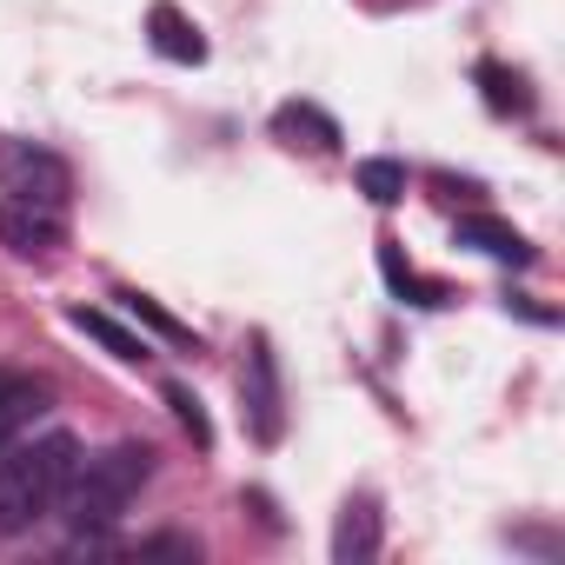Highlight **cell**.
I'll list each match as a JSON object with an SVG mask.
<instances>
[{
	"label": "cell",
	"instance_id": "obj_1",
	"mask_svg": "<svg viewBox=\"0 0 565 565\" xmlns=\"http://www.w3.org/2000/svg\"><path fill=\"white\" fill-rule=\"evenodd\" d=\"M81 466V439L74 433H41V439H14L0 452V532H34L47 512H61V492Z\"/></svg>",
	"mask_w": 565,
	"mask_h": 565
},
{
	"label": "cell",
	"instance_id": "obj_2",
	"mask_svg": "<svg viewBox=\"0 0 565 565\" xmlns=\"http://www.w3.org/2000/svg\"><path fill=\"white\" fill-rule=\"evenodd\" d=\"M147 479H153V446H140V439H120V446L81 459L74 479H67V492H61V512H67L74 539L114 532V525L127 519V505L140 499Z\"/></svg>",
	"mask_w": 565,
	"mask_h": 565
},
{
	"label": "cell",
	"instance_id": "obj_3",
	"mask_svg": "<svg viewBox=\"0 0 565 565\" xmlns=\"http://www.w3.org/2000/svg\"><path fill=\"white\" fill-rule=\"evenodd\" d=\"M239 419L259 446H279V433H287V393H279V360H273L266 333H253L246 366H239Z\"/></svg>",
	"mask_w": 565,
	"mask_h": 565
},
{
	"label": "cell",
	"instance_id": "obj_4",
	"mask_svg": "<svg viewBox=\"0 0 565 565\" xmlns=\"http://www.w3.org/2000/svg\"><path fill=\"white\" fill-rule=\"evenodd\" d=\"M0 186H8L14 200L61 206L74 180H67V160H54L47 147H34V140H8V147H0Z\"/></svg>",
	"mask_w": 565,
	"mask_h": 565
},
{
	"label": "cell",
	"instance_id": "obj_5",
	"mask_svg": "<svg viewBox=\"0 0 565 565\" xmlns=\"http://www.w3.org/2000/svg\"><path fill=\"white\" fill-rule=\"evenodd\" d=\"M61 239H67V220H61V206H41V200H0V246L8 253H21V259H47V253H61Z\"/></svg>",
	"mask_w": 565,
	"mask_h": 565
},
{
	"label": "cell",
	"instance_id": "obj_6",
	"mask_svg": "<svg viewBox=\"0 0 565 565\" xmlns=\"http://www.w3.org/2000/svg\"><path fill=\"white\" fill-rule=\"evenodd\" d=\"M54 406V386L34 380V373H14V366H0V452H8L41 413Z\"/></svg>",
	"mask_w": 565,
	"mask_h": 565
},
{
	"label": "cell",
	"instance_id": "obj_7",
	"mask_svg": "<svg viewBox=\"0 0 565 565\" xmlns=\"http://www.w3.org/2000/svg\"><path fill=\"white\" fill-rule=\"evenodd\" d=\"M273 140L279 147H294V153H333L340 147V120L313 100H287V107H273Z\"/></svg>",
	"mask_w": 565,
	"mask_h": 565
},
{
	"label": "cell",
	"instance_id": "obj_8",
	"mask_svg": "<svg viewBox=\"0 0 565 565\" xmlns=\"http://www.w3.org/2000/svg\"><path fill=\"white\" fill-rule=\"evenodd\" d=\"M452 239L472 246V253H486V259H499V266H532V259H539V246H532L519 226L492 220V213H466V220L452 226Z\"/></svg>",
	"mask_w": 565,
	"mask_h": 565
},
{
	"label": "cell",
	"instance_id": "obj_9",
	"mask_svg": "<svg viewBox=\"0 0 565 565\" xmlns=\"http://www.w3.org/2000/svg\"><path fill=\"white\" fill-rule=\"evenodd\" d=\"M380 539H386L380 499H373V492L347 499V512H340V525H333V565H366V558H380Z\"/></svg>",
	"mask_w": 565,
	"mask_h": 565
},
{
	"label": "cell",
	"instance_id": "obj_10",
	"mask_svg": "<svg viewBox=\"0 0 565 565\" xmlns=\"http://www.w3.org/2000/svg\"><path fill=\"white\" fill-rule=\"evenodd\" d=\"M147 41H153V54L173 61V67H200V61H206V34L173 8V0H153V8H147Z\"/></svg>",
	"mask_w": 565,
	"mask_h": 565
},
{
	"label": "cell",
	"instance_id": "obj_11",
	"mask_svg": "<svg viewBox=\"0 0 565 565\" xmlns=\"http://www.w3.org/2000/svg\"><path fill=\"white\" fill-rule=\"evenodd\" d=\"M67 327H74V333H87V340H94L100 353H114L120 366H140V360H153V347H147L140 333H127V327H120L114 313H100V307H67Z\"/></svg>",
	"mask_w": 565,
	"mask_h": 565
},
{
	"label": "cell",
	"instance_id": "obj_12",
	"mask_svg": "<svg viewBox=\"0 0 565 565\" xmlns=\"http://www.w3.org/2000/svg\"><path fill=\"white\" fill-rule=\"evenodd\" d=\"M380 273H386V287H393V294H399L406 307H446V300H452V294L439 287V279H426V273H419V266L406 259V246H399L393 233L380 239Z\"/></svg>",
	"mask_w": 565,
	"mask_h": 565
},
{
	"label": "cell",
	"instance_id": "obj_13",
	"mask_svg": "<svg viewBox=\"0 0 565 565\" xmlns=\"http://www.w3.org/2000/svg\"><path fill=\"white\" fill-rule=\"evenodd\" d=\"M472 81H479V94H486V107H492L499 120H505V114H532V87H525L519 67H505V61H479Z\"/></svg>",
	"mask_w": 565,
	"mask_h": 565
},
{
	"label": "cell",
	"instance_id": "obj_14",
	"mask_svg": "<svg viewBox=\"0 0 565 565\" xmlns=\"http://www.w3.org/2000/svg\"><path fill=\"white\" fill-rule=\"evenodd\" d=\"M114 300L127 307V320H134V327H147V333H160L167 347H193V353H200V340H193V327H186V320H173V313H167V307H160L153 294H140V287H120Z\"/></svg>",
	"mask_w": 565,
	"mask_h": 565
},
{
	"label": "cell",
	"instance_id": "obj_15",
	"mask_svg": "<svg viewBox=\"0 0 565 565\" xmlns=\"http://www.w3.org/2000/svg\"><path fill=\"white\" fill-rule=\"evenodd\" d=\"M353 180H360V193H366L373 206H399V200H406V167L386 160V153H380V160H360Z\"/></svg>",
	"mask_w": 565,
	"mask_h": 565
},
{
	"label": "cell",
	"instance_id": "obj_16",
	"mask_svg": "<svg viewBox=\"0 0 565 565\" xmlns=\"http://www.w3.org/2000/svg\"><path fill=\"white\" fill-rule=\"evenodd\" d=\"M160 399L173 406V419H180V433H186V439H193V446L206 452V446H213V419H206V406H200V393H193L186 380H167V386H160Z\"/></svg>",
	"mask_w": 565,
	"mask_h": 565
},
{
	"label": "cell",
	"instance_id": "obj_17",
	"mask_svg": "<svg viewBox=\"0 0 565 565\" xmlns=\"http://www.w3.org/2000/svg\"><path fill=\"white\" fill-rule=\"evenodd\" d=\"M505 313H519V320H532V327H552V320H558L552 307H532L525 294H512V300H505Z\"/></svg>",
	"mask_w": 565,
	"mask_h": 565
},
{
	"label": "cell",
	"instance_id": "obj_18",
	"mask_svg": "<svg viewBox=\"0 0 565 565\" xmlns=\"http://www.w3.org/2000/svg\"><path fill=\"white\" fill-rule=\"evenodd\" d=\"M140 552H180V558H200V545H193V539H173V532H160V539H147Z\"/></svg>",
	"mask_w": 565,
	"mask_h": 565
},
{
	"label": "cell",
	"instance_id": "obj_19",
	"mask_svg": "<svg viewBox=\"0 0 565 565\" xmlns=\"http://www.w3.org/2000/svg\"><path fill=\"white\" fill-rule=\"evenodd\" d=\"M439 193H452V200H479L486 186H479V180H452V173H439Z\"/></svg>",
	"mask_w": 565,
	"mask_h": 565
},
{
	"label": "cell",
	"instance_id": "obj_20",
	"mask_svg": "<svg viewBox=\"0 0 565 565\" xmlns=\"http://www.w3.org/2000/svg\"><path fill=\"white\" fill-rule=\"evenodd\" d=\"M373 8H399V0H373Z\"/></svg>",
	"mask_w": 565,
	"mask_h": 565
}]
</instances>
